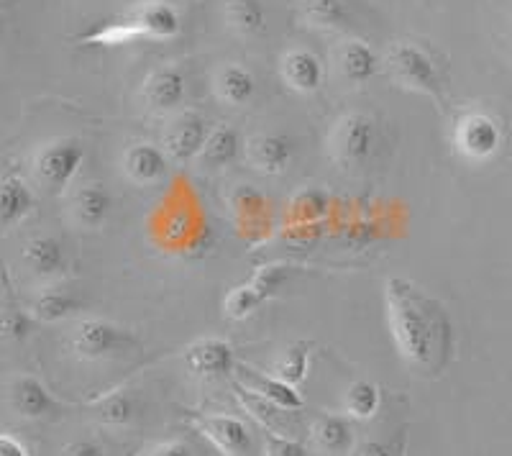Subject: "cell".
I'll list each match as a JSON object with an SVG mask.
<instances>
[{"instance_id": "52a82bcc", "label": "cell", "mask_w": 512, "mask_h": 456, "mask_svg": "<svg viewBox=\"0 0 512 456\" xmlns=\"http://www.w3.org/2000/svg\"><path fill=\"white\" fill-rule=\"evenodd\" d=\"M505 144V131L495 116L484 111H469L456 121L454 147L469 162H487Z\"/></svg>"}, {"instance_id": "7a4b0ae2", "label": "cell", "mask_w": 512, "mask_h": 456, "mask_svg": "<svg viewBox=\"0 0 512 456\" xmlns=\"http://www.w3.org/2000/svg\"><path fill=\"white\" fill-rule=\"evenodd\" d=\"M180 31L182 18L175 6H169L164 0H144L123 16L85 34V41L98 44V47H118V44H128V41L136 39H175V36H180Z\"/></svg>"}, {"instance_id": "d6a6232c", "label": "cell", "mask_w": 512, "mask_h": 456, "mask_svg": "<svg viewBox=\"0 0 512 456\" xmlns=\"http://www.w3.org/2000/svg\"><path fill=\"white\" fill-rule=\"evenodd\" d=\"M31 331V321L21 310H8L3 316V336L11 341H24Z\"/></svg>"}, {"instance_id": "ba28073f", "label": "cell", "mask_w": 512, "mask_h": 456, "mask_svg": "<svg viewBox=\"0 0 512 456\" xmlns=\"http://www.w3.org/2000/svg\"><path fill=\"white\" fill-rule=\"evenodd\" d=\"M210 136V121L203 113L185 111L167 123L162 149L175 164L198 162Z\"/></svg>"}, {"instance_id": "9c48e42d", "label": "cell", "mask_w": 512, "mask_h": 456, "mask_svg": "<svg viewBox=\"0 0 512 456\" xmlns=\"http://www.w3.org/2000/svg\"><path fill=\"white\" fill-rule=\"evenodd\" d=\"M111 208V193L98 180L80 182V185H75L70 198H67V213H70L72 223L82 228V231H98V228H103L108 216H111Z\"/></svg>"}, {"instance_id": "d6986e66", "label": "cell", "mask_w": 512, "mask_h": 456, "mask_svg": "<svg viewBox=\"0 0 512 456\" xmlns=\"http://www.w3.org/2000/svg\"><path fill=\"white\" fill-rule=\"evenodd\" d=\"M233 390H236V400L241 403V408H244L254 421H259V426L277 433V436H290V423L285 421L287 413H292V410L280 408V405L267 400L264 395H259V392L244 387L241 382H233Z\"/></svg>"}, {"instance_id": "30bf717a", "label": "cell", "mask_w": 512, "mask_h": 456, "mask_svg": "<svg viewBox=\"0 0 512 456\" xmlns=\"http://www.w3.org/2000/svg\"><path fill=\"white\" fill-rule=\"evenodd\" d=\"M244 154L251 170L267 177H280L292 167L295 144L285 134H254L246 139Z\"/></svg>"}, {"instance_id": "8fae6325", "label": "cell", "mask_w": 512, "mask_h": 456, "mask_svg": "<svg viewBox=\"0 0 512 456\" xmlns=\"http://www.w3.org/2000/svg\"><path fill=\"white\" fill-rule=\"evenodd\" d=\"M185 367L195 377H203V380L231 377L233 367H236L233 346L228 341L218 339V336H205V339L192 341L185 349Z\"/></svg>"}, {"instance_id": "277c9868", "label": "cell", "mask_w": 512, "mask_h": 456, "mask_svg": "<svg viewBox=\"0 0 512 456\" xmlns=\"http://www.w3.org/2000/svg\"><path fill=\"white\" fill-rule=\"evenodd\" d=\"M387 72L400 88L431 98L443 106V75L431 54L413 41H397L387 52Z\"/></svg>"}, {"instance_id": "603a6c76", "label": "cell", "mask_w": 512, "mask_h": 456, "mask_svg": "<svg viewBox=\"0 0 512 456\" xmlns=\"http://www.w3.org/2000/svg\"><path fill=\"white\" fill-rule=\"evenodd\" d=\"M338 72H341L344 80L354 82V85L372 80L379 72L377 52L364 41H349L338 52Z\"/></svg>"}, {"instance_id": "ffe728a7", "label": "cell", "mask_w": 512, "mask_h": 456, "mask_svg": "<svg viewBox=\"0 0 512 456\" xmlns=\"http://www.w3.org/2000/svg\"><path fill=\"white\" fill-rule=\"evenodd\" d=\"M310 439L326 454L349 456L354 449V426L344 416H320L310 426Z\"/></svg>"}, {"instance_id": "8d00e7d4", "label": "cell", "mask_w": 512, "mask_h": 456, "mask_svg": "<svg viewBox=\"0 0 512 456\" xmlns=\"http://www.w3.org/2000/svg\"><path fill=\"white\" fill-rule=\"evenodd\" d=\"M0 456H31L29 449L18 439H13L11 433L0 436Z\"/></svg>"}, {"instance_id": "5bb4252c", "label": "cell", "mask_w": 512, "mask_h": 456, "mask_svg": "<svg viewBox=\"0 0 512 456\" xmlns=\"http://www.w3.org/2000/svg\"><path fill=\"white\" fill-rule=\"evenodd\" d=\"M187 95V77L180 67L167 65L154 70L152 75L144 80L141 88V98L144 106L154 113H169L180 108L185 103Z\"/></svg>"}, {"instance_id": "4dcf8cb0", "label": "cell", "mask_w": 512, "mask_h": 456, "mask_svg": "<svg viewBox=\"0 0 512 456\" xmlns=\"http://www.w3.org/2000/svg\"><path fill=\"white\" fill-rule=\"evenodd\" d=\"M264 300H267V295H264L254 282H251V285H239L233 287L231 293L226 295V300H223V313H226L228 318H233V321H244V318H249Z\"/></svg>"}, {"instance_id": "44dd1931", "label": "cell", "mask_w": 512, "mask_h": 456, "mask_svg": "<svg viewBox=\"0 0 512 456\" xmlns=\"http://www.w3.org/2000/svg\"><path fill=\"white\" fill-rule=\"evenodd\" d=\"M241 152H244V141H241L239 131L233 126H218V129L210 131L198 164L203 170H221V167L236 162Z\"/></svg>"}, {"instance_id": "3957f363", "label": "cell", "mask_w": 512, "mask_h": 456, "mask_svg": "<svg viewBox=\"0 0 512 456\" xmlns=\"http://www.w3.org/2000/svg\"><path fill=\"white\" fill-rule=\"evenodd\" d=\"M382 144L377 118L364 111L344 113L326 136V152L336 167L346 172L364 170L374 162Z\"/></svg>"}, {"instance_id": "f1b7e54d", "label": "cell", "mask_w": 512, "mask_h": 456, "mask_svg": "<svg viewBox=\"0 0 512 456\" xmlns=\"http://www.w3.org/2000/svg\"><path fill=\"white\" fill-rule=\"evenodd\" d=\"M379 403H382V392L374 382L359 380L346 392V416L356 421H369L377 416Z\"/></svg>"}, {"instance_id": "7402d4cb", "label": "cell", "mask_w": 512, "mask_h": 456, "mask_svg": "<svg viewBox=\"0 0 512 456\" xmlns=\"http://www.w3.org/2000/svg\"><path fill=\"white\" fill-rule=\"evenodd\" d=\"M213 88H216L221 103H228L233 108L249 106L256 95V77L241 65H226L218 70Z\"/></svg>"}, {"instance_id": "cb8c5ba5", "label": "cell", "mask_w": 512, "mask_h": 456, "mask_svg": "<svg viewBox=\"0 0 512 456\" xmlns=\"http://www.w3.org/2000/svg\"><path fill=\"white\" fill-rule=\"evenodd\" d=\"M241 385L259 392V395H264L267 400L277 403L280 408L292 410V413H295V410H303V398H300V392H297L292 385H287L285 380H280V377L256 375L251 367H241Z\"/></svg>"}, {"instance_id": "5b68a950", "label": "cell", "mask_w": 512, "mask_h": 456, "mask_svg": "<svg viewBox=\"0 0 512 456\" xmlns=\"http://www.w3.org/2000/svg\"><path fill=\"white\" fill-rule=\"evenodd\" d=\"M82 162H85L82 141L72 139V136H59L36 149L34 159H31V175L41 190L59 195L72 188Z\"/></svg>"}, {"instance_id": "ac0fdd59", "label": "cell", "mask_w": 512, "mask_h": 456, "mask_svg": "<svg viewBox=\"0 0 512 456\" xmlns=\"http://www.w3.org/2000/svg\"><path fill=\"white\" fill-rule=\"evenodd\" d=\"M34 193L21 177L6 175L0 180V226L11 231L34 211Z\"/></svg>"}, {"instance_id": "8992f818", "label": "cell", "mask_w": 512, "mask_h": 456, "mask_svg": "<svg viewBox=\"0 0 512 456\" xmlns=\"http://www.w3.org/2000/svg\"><path fill=\"white\" fill-rule=\"evenodd\" d=\"M70 346L77 357L85 362H105V359H116L126 354L128 349L136 346L134 331L123 328L121 323L108 321V318H82L72 328Z\"/></svg>"}, {"instance_id": "f546056e", "label": "cell", "mask_w": 512, "mask_h": 456, "mask_svg": "<svg viewBox=\"0 0 512 456\" xmlns=\"http://www.w3.org/2000/svg\"><path fill=\"white\" fill-rule=\"evenodd\" d=\"M308 367H310V346L300 341V344H292L290 349L277 359V364H274V377H280V380H285L287 385L297 387L305 380V375H308Z\"/></svg>"}, {"instance_id": "4316f807", "label": "cell", "mask_w": 512, "mask_h": 456, "mask_svg": "<svg viewBox=\"0 0 512 456\" xmlns=\"http://www.w3.org/2000/svg\"><path fill=\"white\" fill-rule=\"evenodd\" d=\"M226 21L239 36H256L267 26V8L262 0H228Z\"/></svg>"}, {"instance_id": "2e32d148", "label": "cell", "mask_w": 512, "mask_h": 456, "mask_svg": "<svg viewBox=\"0 0 512 456\" xmlns=\"http://www.w3.org/2000/svg\"><path fill=\"white\" fill-rule=\"evenodd\" d=\"M8 400H11V408L26 421H41V418L52 416L57 408L52 392L34 375L13 377L11 387H8Z\"/></svg>"}, {"instance_id": "9a60e30c", "label": "cell", "mask_w": 512, "mask_h": 456, "mask_svg": "<svg viewBox=\"0 0 512 456\" xmlns=\"http://www.w3.org/2000/svg\"><path fill=\"white\" fill-rule=\"evenodd\" d=\"M169 162L172 159L167 157V152L149 144V141L131 144L121 157L123 175L134 185H139V188H154V185L164 182L169 172Z\"/></svg>"}, {"instance_id": "6da1fadb", "label": "cell", "mask_w": 512, "mask_h": 456, "mask_svg": "<svg viewBox=\"0 0 512 456\" xmlns=\"http://www.w3.org/2000/svg\"><path fill=\"white\" fill-rule=\"evenodd\" d=\"M384 321L402 362L420 375H438L451 357V318L436 298L408 277L384 282Z\"/></svg>"}, {"instance_id": "836d02e7", "label": "cell", "mask_w": 512, "mask_h": 456, "mask_svg": "<svg viewBox=\"0 0 512 456\" xmlns=\"http://www.w3.org/2000/svg\"><path fill=\"white\" fill-rule=\"evenodd\" d=\"M62 456H105V451L93 439H72L64 444Z\"/></svg>"}, {"instance_id": "d590c367", "label": "cell", "mask_w": 512, "mask_h": 456, "mask_svg": "<svg viewBox=\"0 0 512 456\" xmlns=\"http://www.w3.org/2000/svg\"><path fill=\"white\" fill-rule=\"evenodd\" d=\"M349 456H392L390 449L379 441H361L354 449L349 451Z\"/></svg>"}, {"instance_id": "4fadbf2b", "label": "cell", "mask_w": 512, "mask_h": 456, "mask_svg": "<svg viewBox=\"0 0 512 456\" xmlns=\"http://www.w3.org/2000/svg\"><path fill=\"white\" fill-rule=\"evenodd\" d=\"M21 264L36 280H59L64 275V269H67V249L54 234H39L24 244Z\"/></svg>"}, {"instance_id": "1f68e13d", "label": "cell", "mask_w": 512, "mask_h": 456, "mask_svg": "<svg viewBox=\"0 0 512 456\" xmlns=\"http://www.w3.org/2000/svg\"><path fill=\"white\" fill-rule=\"evenodd\" d=\"M264 456H308L305 449L290 436H277V433L267 431L264 436Z\"/></svg>"}, {"instance_id": "7c38bea8", "label": "cell", "mask_w": 512, "mask_h": 456, "mask_svg": "<svg viewBox=\"0 0 512 456\" xmlns=\"http://www.w3.org/2000/svg\"><path fill=\"white\" fill-rule=\"evenodd\" d=\"M195 428L223 456H246L251 451V446H254L249 426L236 416H223V413L195 416Z\"/></svg>"}, {"instance_id": "83f0119b", "label": "cell", "mask_w": 512, "mask_h": 456, "mask_svg": "<svg viewBox=\"0 0 512 456\" xmlns=\"http://www.w3.org/2000/svg\"><path fill=\"white\" fill-rule=\"evenodd\" d=\"M93 413L98 416L100 423H105V426L123 428L134 421L136 405L128 392L118 390V392H111V395H105V398L95 400Z\"/></svg>"}, {"instance_id": "d4e9b609", "label": "cell", "mask_w": 512, "mask_h": 456, "mask_svg": "<svg viewBox=\"0 0 512 456\" xmlns=\"http://www.w3.org/2000/svg\"><path fill=\"white\" fill-rule=\"evenodd\" d=\"M300 16L310 29L338 31L346 29L351 13L344 0H300Z\"/></svg>"}, {"instance_id": "e575fe53", "label": "cell", "mask_w": 512, "mask_h": 456, "mask_svg": "<svg viewBox=\"0 0 512 456\" xmlns=\"http://www.w3.org/2000/svg\"><path fill=\"white\" fill-rule=\"evenodd\" d=\"M146 456H192V451L187 444L172 439V441H162V444L152 446V449L146 451Z\"/></svg>"}, {"instance_id": "e0dca14e", "label": "cell", "mask_w": 512, "mask_h": 456, "mask_svg": "<svg viewBox=\"0 0 512 456\" xmlns=\"http://www.w3.org/2000/svg\"><path fill=\"white\" fill-rule=\"evenodd\" d=\"M280 75L287 88L300 95H310L323 85V62L310 49H290L282 54Z\"/></svg>"}, {"instance_id": "484cf974", "label": "cell", "mask_w": 512, "mask_h": 456, "mask_svg": "<svg viewBox=\"0 0 512 456\" xmlns=\"http://www.w3.org/2000/svg\"><path fill=\"white\" fill-rule=\"evenodd\" d=\"M80 308V300L70 290H62V287H49L31 305V316L41 323H59L67 321V318Z\"/></svg>"}]
</instances>
